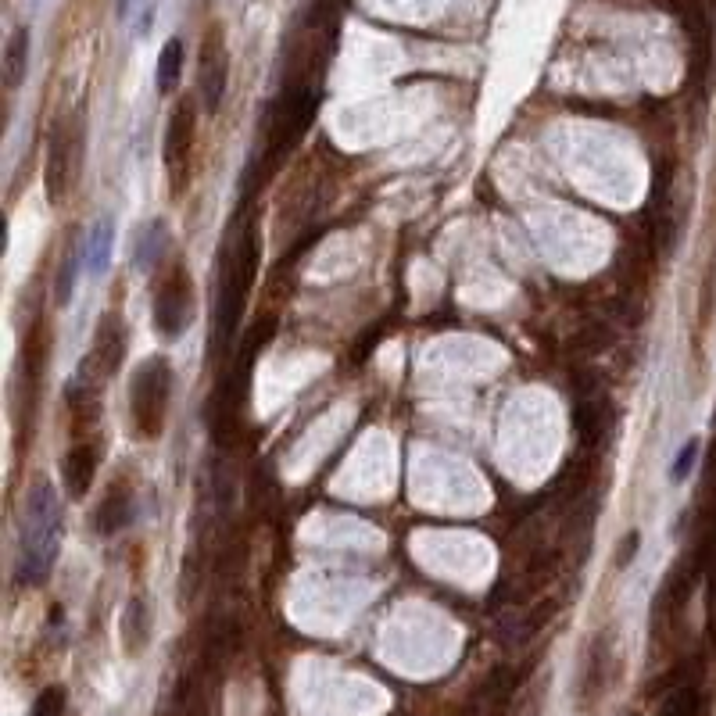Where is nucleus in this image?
I'll use <instances>...</instances> for the list:
<instances>
[{
  "mask_svg": "<svg viewBox=\"0 0 716 716\" xmlns=\"http://www.w3.org/2000/svg\"><path fill=\"white\" fill-rule=\"evenodd\" d=\"M97 462H101V444L94 437L72 444L69 455H65V466H61V480H65L69 498H86V491L94 487Z\"/></svg>",
  "mask_w": 716,
  "mask_h": 716,
  "instance_id": "1a4fd4ad",
  "label": "nucleus"
},
{
  "mask_svg": "<svg viewBox=\"0 0 716 716\" xmlns=\"http://www.w3.org/2000/svg\"><path fill=\"white\" fill-rule=\"evenodd\" d=\"M695 455H699V441H688L681 448V455H677L674 469H670V477H674V484H681L684 477L691 473V466H695Z\"/></svg>",
  "mask_w": 716,
  "mask_h": 716,
  "instance_id": "4be33fe9",
  "label": "nucleus"
},
{
  "mask_svg": "<svg viewBox=\"0 0 716 716\" xmlns=\"http://www.w3.org/2000/svg\"><path fill=\"white\" fill-rule=\"evenodd\" d=\"M659 716H699V688L681 684L659 702Z\"/></svg>",
  "mask_w": 716,
  "mask_h": 716,
  "instance_id": "aec40b11",
  "label": "nucleus"
},
{
  "mask_svg": "<svg viewBox=\"0 0 716 716\" xmlns=\"http://www.w3.org/2000/svg\"><path fill=\"white\" fill-rule=\"evenodd\" d=\"M151 641V606L144 595H133L122 609V645L129 656H140Z\"/></svg>",
  "mask_w": 716,
  "mask_h": 716,
  "instance_id": "9b49d317",
  "label": "nucleus"
},
{
  "mask_svg": "<svg viewBox=\"0 0 716 716\" xmlns=\"http://www.w3.org/2000/svg\"><path fill=\"white\" fill-rule=\"evenodd\" d=\"M61 548V505L51 480H36L22 502L18 523V584H43L58 563Z\"/></svg>",
  "mask_w": 716,
  "mask_h": 716,
  "instance_id": "f257e3e1",
  "label": "nucleus"
},
{
  "mask_svg": "<svg viewBox=\"0 0 716 716\" xmlns=\"http://www.w3.org/2000/svg\"><path fill=\"white\" fill-rule=\"evenodd\" d=\"M29 72V29L18 26L15 33L8 36V47H4V86L8 90H18L22 79Z\"/></svg>",
  "mask_w": 716,
  "mask_h": 716,
  "instance_id": "4468645a",
  "label": "nucleus"
},
{
  "mask_svg": "<svg viewBox=\"0 0 716 716\" xmlns=\"http://www.w3.org/2000/svg\"><path fill=\"white\" fill-rule=\"evenodd\" d=\"M179 69H183V43L169 40L162 47V54H158V94H172Z\"/></svg>",
  "mask_w": 716,
  "mask_h": 716,
  "instance_id": "a211bd4d",
  "label": "nucleus"
},
{
  "mask_svg": "<svg viewBox=\"0 0 716 716\" xmlns=\"http://www.w3.org/2000/svg\"><path fill=\"white\" fill-rule=\"evenodd\" d=\"M319 108V90L316 83H301L287 86L283 97L276 101L273 115H269V133H265V151H269V162H280L290 147L298 144L301 137L308 133L312 119H316Z\"/></svg>",
  "mask_w": 716,
  "mask_h": 716,
  "instance_id": "20e7f679",
  "label": "nucleus"
},
{
  "mask_svg": "<svg viewBox=\"0 0 716 716\" xmlns=\"http://www.w3.org/2000/svg\"><path fill=\"white\" fill-rule=\"evenodd\" d=\"M190 319H194V283L183 265H172V273L154 294V326L165 341H179L190 330Z\"/></svg>",
  "mask_w": 716,
  "mask_h": 716,
  "instance_id": "423d86ee",
  "label": "nucleus"
},
{
  "mask_svg": "<svg viewBox=\"0 0 716 716\" xmlns=\"http://www.w3.org/2000/svg\"><path fill=\"white\" fill-rule=\"evenodd\" d=\"M258 258H262L258 226L248 222V226L233 237L230 262H222V273H219V298H215V316H212V358L230 351L233 333H237L244 305H248L251 283H255L258 276Z\"/></svg>",
  "mask_w": 716,
  "mask_h": 716,
  "instance_id": "f03ea898",
  "label": "nucleus"
},
{
  "mask_svg": "<svg viewBox=\"0 0 716 716\" xmlns=\"http://www.w3.org/2000/svg\"><path fill=\"white\" fill-rule=\"evenodd\" d=\"M126 358V323L119 312H108L101 319V330L94 337V351H90V366L97 369V376H111L122 366Z\"/></svg>",
  "mask_w": 716,
  "mask_h": 716,
  "instance_id": "9d476101",
  "label": "nucleus"
},
{
  "mask_svg": "<svg viewBox=\"0 0 716 716\" xmlns=\"http://www.w3.org/2000/svg\"><path fill=\"white\" fill-rule=\"evenodd\" d=\"M111 244H115V222L108 215L94 222V230L86 233V248H83V262L90 269V276H104L111 262Z\"/></svg>",
  "mask_w": 716,
  "mask_h": 716,
  "instance_id": "ddd939ff",
  "label": "nucleus"
},
{
  "mask_svg": "<svg viewBox=\"0 0 716 716\" xmlns=\"http://www.w3.org/2000/svg\"><path fill=\"white\" fill-rule=\"evenodd\" d=\"M165 251V222H151L137 240V251H133V265L137 269H151L158 262V255Z\"/></svg>",
  "mask_w": 716,
  "mask_h": 716,
  "instance_id": "dca6fc26",
  "label": "nucleus"
},
{
  "mask_svg": "<svg viewBox=\"0 0 716 716\" xmlns=\"http://www.w3.org/2000/svg\"><path fill=\"white\" fill-rule=\"evenodd\" d=\"M33 716H65V688L58 684L43 688L33 702Z\"/></svg>",
  "mask_w": 716,
  "mask_h": 716,
  "instance_id": "412c9836",
  "label": "nucleus"
},
{
  "mask_svg": "<svg viewBox=\"0 0 716 716\" xmlns=\"http://www.w3.org/2000/svg\"><path fill=\"white\" fill-rule=\"evenodd\" d=\"M172 398V366L162 355H151L140 362L133 380H129V416H133V430L144 441L162 437L165 416H169Z\"/></svg>",
  "mask_w": 716,
  "mask_h": 716,
  "instance_id": "7ed1b4c3",
  "label": "nucleus"
},
{
  "mask_svg": "<svg viewBox=\"0 0 716 716\" xmlns=\"http://www.w3.org/2000/svg\"><path fill=\"white\" fill-rule=\"evenodd\" d=\"M79 158H83V126L79 115L69 122H58L47 140V169H43V183H47V197L54 205L65 201L79 176Z\"/></svg>",
  "mask_w": 716,
  "mask_h": 716,
  "instance_id": "39448f33",
  "label": "nucleus"
},
{
  "mask_svg": "<svg viewBox=\"0 0 716 716\" xmlns=\"http://www.w3.org/2000/svg\"><path fill=\"white\" fill-rule=\"evenodd\" d=\"M573 430H577V437L584 444H595L598 437H602V409H598V401H588L580 398L577 409H573Z\"/></svg>",
  "mask_w": 716,
  "mask_h": 716,
  "instance_id": "2eb2a0df",
  "label": "nucleus"
},
{
  "mask_svg": "<svg viewBox=\"0 0 716 716\" xmlns=\"http://www.w3.org/2000/svg\"><path fill=\"white\" fill-rule=\"evenodd\" d=\"M194 129H197V115H194V101H179V108L169 115V126H165V165H169V176L176 179V194H183L187 187V172H190V151H194Z\"/></svg>",
  "mask_w": 716,
  "mask_h": 716,
  "instance_id": "0eeeda50",
  "label": "nucleus"
},
{
  "mask_svg": "<svg viewBox=\"0 0 716 716\" xmlns=\"http://www.w3.org/2000/svg\"><path fill=\"white\" fill-rule=\"evenodd\" d=\"M691 72H695V83H702L706 79V69H709V26L706 18L695 15L691 18Z\"/></svg>",
  "mask_w": 716,
  "mask_h": 716,
  "instance_id": "f3484780",
  "label": "nucleus"
},
{
  "mask_svg": "<svg viewBox=\"0 0 716 716\" xmlns=\"http://www.w3.org/2000/svg\"><path fill=\"white\" fill-rule=\"evenodd\" d=\"M79 251L72 248H65V258H61V265H58V276H54V301L58 305H69L72 301V290H76V276H79Z\"/></svg>",
  "mask_w": 716,
  "mask_h": 716,
  "instance_id": "6ab92c4d",
  "label": "nucleus"
},
{
  "mask_svg": "<svg viewBox=\"0 0 716 716\" xmlns=\"http://www.w3.org/2000/svg\"><path fill=\"white\" fill-rule=\"evenodd\" d=\"M634 548H638V534H631V537H627V541H623L620 563H627V559H634Z\"/></svg>",
  "mask_w": 716,
  "mask_h": 716,
  "instance_id": "5701e85b",
  "label": "nucleus"
},
{
  "mask_svg": "<svg viewBox=\"0 0 716 716\" xmlns=\"http://www.w3.org/2000/svg\"><path fill=\"white\" fill-rule=\"evenodd\" d=\"M623 716H641V713H623Z\"/></svg>",
  "mask_w": 716,
  "mask_h": 716,
  "instance_id": "b1692460",
  "label": "nucleus"
},
{
  "mask_svg": "<svg viewBox=\"0 0 716 716\" xmlns=\"http://www.w3.org/2000/svg\"><path fill=\"white\" fill-rule=\"evenodd\" d=\"M226 79H230V54L222 47L219 33H208L205 47H201V69H197V90H201V108L215 115L226 94Z\"/></svg>",
  "mask_w": 716,
  "mask_h": 716,
  "instance_id": "6e6552de",
  "label": "nucleus"
},
{
  "mask_svg": "<svg viewBox=\"0 0 716 716\" xmlns=\"http://www.w3.org/2000/svg\"><path fill=\"white\" fill-rule=\"evenodd\" d=\"M133 523V495L129 491H115L111 487V495H104V502L97 505V512H94V527H97V534L101 537H115V534H122V530Z\"/></svg>",
  "mask_w": 716,
  "mask_h": 716,
  "instance_id": "f8f14e48",
  "label": "nucleus"
}]
</instances>
